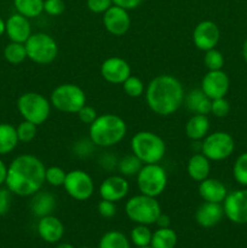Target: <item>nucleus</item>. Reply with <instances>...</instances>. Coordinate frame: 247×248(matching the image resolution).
Instances as JSON below:
<instances>
[{
	"label": "nucleus",
	"instance_id": "obj_50",
	"mask_svg": "<svg viewBox=\"0 0 247 248\" xmlns=\"http://www.w3.org/2000/svg\"><path fill=\"white\" fill-rule=\"evenodd\" d=\"M2 34H5V21L0 17V36H2Z\"/></svg>",
	"mask_w": 247,
	"mask_h": 248
},
{
	"label": "nucleus",
	"instance_id": "obj_43",
	"mask_svg": "<svg viewBox=\"0 0 247 248\" xmlns=\"http://www.w3.org/2000/svg\"><path fill=\"white\" fill-rule=\"evenodd\" d=\"M87 9L93 14H104L113 5L111 0H87Z\"/></svg>",
	"mask_w": 247,
	"mask_h": 248
},
{
	"label": "nucleus",
	"instance_id": "obj_47",
	"mask_svg": "<svg viewBox=\"0 0 247 248\" xmlns=\"http://www.w3.org/2000/svg\"><path fill=\"white\" fill-rule=\"evenodd\" d=\"M155 224H156L159 228H170V225H171V218H170L167 215H165V213L161 212V215L157 217Z\"/></svg>",
	"mask_w": 247,
	"mask_h": 248
},
{
	"label": "nucleus",
	"instance_id": "obj_21",
	"mask_svg": "<svg viewBox=\"0 0 247 248\" xmlns=\"http://www.w3.org/2000/svg\"><path fill=\"white\" fill-rule=\"evenodd\" d=\"M199 195L207 202L223 203L228 195V189L219 179L208 177L199 183Z\"/></svg>",
	"mask_w": 247,
	"mask_h": 248
},
{
	"label": "nucleus",
	"instance_id": "obj_42",
	"mask_svg": "<svg viewBox=\"0 0 247 248\" xmlns=\"http://www.w3.org/2000/svg\"><path fill=\"white\" fill-rule=\"evenodd\" d=\"M77 114V118H79V120L81 121L82 124H85V125H89V126L91 125V124L96 120L97 116H98L96 109L91 106H87V104H85V106L82 107V108L80 109Z\"/></svg>",
	"mask_w": 247,
	"mask_h": 248
},
{
	"label": "nucleus",
	"instance_id": "obj_34",
	"mask_svg": "<svg viewBox=\"0 0 247 248\" xmlns=\"http://www.w3.org/2000/svg\"><path fill=\"white\" fill-rule=\"evenodd\" d=\"M234 179L242 186H247V153H242L235 160L232 166Z\"/></svg>",
	"mask_w": 247,
	"mask_h": 248
},
{
	"label": "nucleus",
	"instance_id": "obj_13",
	"mask_svg": "<svg viewBox=\"0 0 247 248\" xmlns=\"http://www.w3.org/2000/svg\"><path fill=\"white\" fill-rule=\"evenodd\" d=\"M220 40L219 27L212 21L199 22L193 31V43L199 50L206 51L216 48Z\"/></svg>",
	"mask_w": 247,
	"mask_h": 248
},
{
	"label": "nucleus",
	"instance_id": "obj_22",
	"mask_svg": "<svg viewBox=\"0 0 247 248\" xmlns=\"http://www.w3.org/2000/svg\"><path fill=\"white\" fill-rule=\"evenodd\" d=\"M57 207V199L50 191L39 190L31 196V211L35 217L43 218L52 215Z\"/></svg>",
	"mask_w": 247,
	"mask_h": 248
},
{
	"label": "nucleus",
	"instance_id": "obj_40",
	"mask_svg": "<svg viewBox=\"0 0 247 248\" xmlns=\"http://www.w3.org/2000/svg\"><path fill=\"white\" fill-rule=\"evenodd\" d=\"M64 11V0H44V12L48 16H61Z\"/></svg>",
	"mask_w": 247,
	"mask_h": 248
},
{
	"label": "nucleus",
	"instance_id": "obj_41",
	"mask_svg": "<svg viewBox=\"0 0 247 248\" xmlns=\"http://www.w3.org/2000/svg\"><path fill=\"white\" fill-rule=\"evenodd\" d=\"M97 211H98L99 216L102 218L110 219V218H113L116 215V205L115 202H111V201L103 200L102 199L98 202V206H97Z\"/></svg>",
	"mask_w": 247,
	"mask_h": 248
},
{
	"label": "nucleus",
	"instance_id": "obj_20",
	"mask_svg": "<svg viewBox=\"0 0 247 248\" xmlns=\"http://www.w3.org/2000/svg\"><path fill=\"white\" fill-rule=\"evenodd\" d=\"M224 217V210L222 203L203 201L195 212V220L201 228H213Z\"/></svg>",
	"mask_w": 247,
	"mask_h": 248
},
{
	"label": "nucleus",
	"instance_id": "obj_6",
	"mask_svg": "<svg viewBox=\"0 0 247 248\" xmlns=\"http://www.w3.org/2000/svg\"><path fill=\"white\" fill-rule=\"evenodd\" d=\"M51 102L39 92H26L17 99V109L23 120L36 126L46 123L51 114Z\"/></svg>",
	"mask_w": 247,
	"mask_h": 248
},
{
	"label": "nucleus",
	"instance_id": "obj_5",
	"mask_svg": "<svg viewBox=\"0 0 247 248\" xmlns=\"http://www.w3.org/2000/svg\"><path fill=\"white\" fill-rule=\"evenodd\" d=\"M161 205L156 198L138 194L128 199L125 203V213L131 222L136 224H155L161 215Z\"/></svg>",
	"mask_w": 247,
	"mask_h": 248
},
{
	"label": "nucleus",
	"instance_id": "obj_1",
	"mask_svg": "<svg viewBox=\"0 0 247 248\" xmlns=\"http://www.w3.org/2000/svg\"><path fill=\"white\" fill-rule=\"evenodd\" d=\"M45 165L35 155H18L7 166L5 186L14 195L33 196L45 184Z\"/></svg>",
	"mask_w": 247,
	"mask_h": 248
},
{
	"label": "nucleus",
	"instance_id": "obj_19",
	"mask_svg": "<svg viewBox=\"0 0 247 248\" xmlns=\"http://www.w3.org/2000/svg\"><path fill=\"white\" fill-rule=\"evenodd\" d=\"M36 232L43 241L47 244H56L61 241L64 235V225L60 218L52 215L45 216L43 218H39Z\"/></svg>",
	"mask_w": 247,
	"mask_h": 248
},
{
	"label": "nucleus",
	"instance_id": "obj_31",
	"mask_svg": "<svg viewBox=\"0 0 247 248\" xmlns=\"http://www.w3.org/2000/svg\"><path fill=\"white\" fill-rule=\"evenodd\" d=\"M4 57L10 64H21L27 60V50L24 44L11 41L4 48Z\"/></svg>",
	"mask_w": 247,
	"mask_h": 248
},
{
	"label": "nucleus",
	"instance_id": "obj_37",
	"mask_svg": "<svg viewBox=\"0 0 247 248\" xmlns=\"http://www.w3.org/2000/svg\"><path fill=\"white\" fill-rule=\"evenodd\" d=\"M67 172L60 166H50L46 169L45 183L51 186H63Z\"/></svg>",
	"mask_w": 247,
	"mask_h": 248
},
{
	"label": "nucleus",
	"instance_id": "obj_7",
	"mask_svg": "<svg viewBox=\"0 0 247 248\" xmlns=\"http://www.w3.org/2000/svg\"><path fill=\"white\" fill-rule=\"evenodd\" d=\"M86 93L79 85L61 84L51 92V106L62 113L77 114L86 104Z\"/></svg>",
	"mask_w": 247,
	"mask_h": 248
},
{
	"label": "nucleus",
	"instance_id": "obj_49",
	"mask_svg": "<svg viewBox=\"0 0 247 248\" xmlns=\"http://www.w3.org/2000/svg\"><path fill=\"white\" fill-rule=\"evenodd\" d=\"M242 56H244L245 62L247 63V38H246V40H245L244 45H242Z\"/></svg>",
	"mask_w": 247,
	"mask_h": 248
},
{
	"label": "nucleus",
	"instance_id": "obj_35",
	"mask_svg": "<svg viewBox=\"0 0 247 248\" xmlns=\"http://www.w3.org/2000/svg\"><path fill=\"white\" fill-rule=\"evenodd\" d=\"M17 131V137L18 140L22 143H29L36 137L38 133V126L35 124L31 123V121L23 120L22 123L18 124L16 127Z\"/></svg>",
	"mask_w": 247,
	"mask_h": 248
},
{
	"label": "nucleus",
	"instance_id": "obj_9",
	"mask_svg": "<svg viewBox=\"0 0 247 248\" xmlns=\"http://www.w3.org/2000/svg\"><path fill=\"white\" fill-rule=\"evenodd\" d=\"M140 194L157 198L165 191L169 182L167 172L160 164H145L136 176Z\"/></svg>",
	"mask_w": 247,
	"mask_h": 248
},
{
	"label": "nucleus",
	"instance_id": "obj_33",
	"mask_svg": "<svg viewBox=\"0 0 247 248\" xmlns=\"http://www.w3.org/2000/svg\"><path fill=\"white\" fill-rule=\"evenodd\" d=\"M124 91L131 98H139L145 92V85L142 79L131 74L123 84Z\"/></svg>",
	"mask_w": 247,
	"mask_h": 248
},
{
	"label": "nucleus",
	"instance_id": "obj_28",
	"mask_svg": "<svg viewBox=\"0 0 247 248\" xmlns=\"http://www.w3.org/2000/svg\"><path fill=\"white\" fill-rule=\"evenodd\" d=\"M15 9L27 18H35L44 12V0H14Z\"/></svg>",
	"mask_w": 247,
	"mask_h": 248
},
{
	"label": "nucleus",
	"instance_id": "obj_38",
	"mask_svg": "<svg viewBox=\"0 0 247 248\" xmlns=\"http://www.w3.org/2000/svg\"><path fill=\"white\" fill-rule=\"evenodd\" d=\"M96 145L92 143L90 138H81L73 144V153L77 157H87L92 154Z\"/></svg>",
	"mask_w": 247,
	"mask_h": 248
},
{
	"label": "nucleus",
	"instance_id": "obj_14",
	"mask_svg": "<svg viewBox=\"0 0 247 248\" xmlns=\"http://www.w3.org/2000/svg\"><path fill=\"white\" fill-rule=\"evenodd\" d=\"M201 90L211 99L225 97L230 89V79L223 69L208 70L201 80Z\"/></svg>",
	"mask_w": 247,
	"mask_h": 248
},
{
	"label": "nucleus",
	"instance_id": "obj_15",
	"mask_svg": "<svg viewBox=\"0 0 247 248\" xmlns=\"http://www.w3.org/2000/svg\"><path fill=\"white\" fill-rule=\"evenodd\" d=\"M104 28L114 36H123L131 27V17L127 10L111 5L103 14Z\"/></svg>",
	"mask_w": 247,
	"mask_h": 248
},
{
	"label": "nucleus",
	"instance_id": "obj_26",
	"mask_svg": "<svg viewBox=\"0 0 247 248\" xmlns=\"http://www.w3.org/2000/svg\"><path fill=\"white\" fill-rule=\"evenodd\" d=\"M18 143L16 127L11 124H0V156L14 152Z\"/></svg>",
	"mask_w": 247,
	"mask_h": 248
},
{
	"label": "nucleus",
	"instance_id": "obj_8",
	"mask_svg": "<svg viewBox=\"0 0 247 248\" xmlns=\"http://www.w3.org/2000/svg\"><path fill=\"white\" fill-rule=\"evenodd\" d=\"M24 46L27 50V57L36 64H50L58 55L57 41L50 34L43 31L31 34L24 43Z\"/></svg>",
	"mask_w": 247,
	"mask_h": 248
},
{
	"label": "nucleus",
	"instance_id": "obj_45",
	"mask_svg": "<svg viewBox=\"0 0 247 248\" xmlns=\"http://www.w3.org/2000/svg\"><path fill=\"white\" fill-rule=\"evenodd\" d=\"M118 161L119 160L116 159V156L111 154H102L101 156L98 157V165L102 167L103 170H107V171H111L115 167H118Z\"/></svg>",
	"mask_w": 247,
	"mask_h": 248
},
{
	"label": "nucleus",
	"instance_id": "obj_48",
	"mask_svg": "<svg viewBox=\"0 0 247 248\" xmlns=\"http://www.w3.org/2000/svg\"><path fill=\"white\" fill-rule=\"evenodd\" d=\"M6 176H7V166L5 165V162L0 159V186L2 184H5L6 182Z\"/></svg>",
	"mask_w": 247,
	"mask_h": 248
},
{
	"label": "nucleus",
	"instance_id": "obj_39",
	"mask_svg": "<svg viewBox=\"0 0 247 248\" xmlns=\"http://www.w3.org/2000/svg\"><path fill=\"white\" fill-rule=\"evenodd\" d=\"M230 111V103L225 97L212 99L211 103V114L216 118H225Z\"/></svg>",
	"mask_w": 247,
	"mask_h": 248
},
{
	"label": "nucleus",
	"instance_id": "obj_44",
	"mask_svg": "<svg viewBox=\"0 0 247 248\" xmlns=\"http://www.w3.org/2000/svg\"><path fill=\"white\" fill-rule=\"evenodd\" d=\"M12 193L5 186H0V216H5L11 207Z\"/></svg>",
	"mask_w": 247,
	"mask_h": 248
},
{
	"label": "nucleus",
	"instance_id": "obj_10",
	"mask_svg": "<svg viewBox=\"0 0 247 248\" xmlns=\"http://www.w3.org/2000/svg\"><path fill=\"white\" fill-rule=\"evenodd\" d=\"M201 153L210 161H222L234 153V138L224 131L208 133L201 143Z\"/></svg>",
	"mask_w": 247,
	"mask_h": 248
},
{
	"label": "nucleus",
	"instance_id": "obj_24",
	"mask_svg": "<svg viewBox=\"0 0 247 248\" xmlns=\"http://www.w3.org/2000/svg\"><path fill=\"white\" fill-rule=\"evenodd\" d=\"M211 172V161L202 154V153H196L191 155L186 164V173L193 181L202 182L203 179L210 177Z\"/></svg>",
	"mask_w": 247,
	"mask_h": 248
},
{
	"label": "nucleus",
	"instance_id": "obj_16",
	"mask_svg": "<svg viewBox=\"0 0 247 248\" xmlns=\"http://www.w3.org/2000/svg\"><path fill=\"white\" fill-rule=\"evenodd\" d=\"M101 75L109 84L123 85L131 75V65L121 57H108L101 64Z\"/></svg>",
	"mask_w": 247,
	"mask_h": 248
},
{
	"label": "nucleus",
	"instance_id": "obj_18",
	"mask_svg": "<svg viewBox=\"0 0 247 248\" xmlns=\"http://www.w3.org/2000/svg\"><path fill=\"white\" fill-rule=\"evenodd\" d=\"M5 33L9 36L10 41L24 44L28 40L29 36L33 34L29 18L18 14V12L11 15L5 21Z\"/></svg>",
	"mask_w": 247,
	"mask_h": 248
},
{
	"label": "nucleus",
	"instance_id": "obj_12",
	"mask_svg": "<svg viewBox=\"0 0 247 248\" xmlns=\"http://www.w3.org/2000/svg\"><path fill=\"white\" fill-rule=\"evenodd\" d=\"M224 216L235 224H247V189L228 193L223 201Z\"/></svg>",
	"mask_w": 247,
	"mask_h": 248
},
{
	"label": "nucleus",
	"instance_id": "obj_27",
	"mask_svg": "<svg viewBox=\"0 0 247 248\" xmlns=\"http://www.w3.org/2000/svg\"><path fill=\"white\" fill-rule=\"evenodd\" d=\"M178 241L176 232L170 228H159L153 232L150 246L153 248H174Z\"/></svg>",
	"mask_w": 247,
	"mask_h": 248
},
{
	"label": "nucleus",
	"instance_id": "obj_29",
	"mask_svg": "<svg viewBox=\"0 0 247 248\" xmlns=\"http://www.w3.org/2000/svg\"><path fill=\"white\" fill-rule=\"evenodd\" d=\"M98 248H131V246L124 232L119 230H110L101 237Z\"/></svg>",
	"mask_w": 247,
	"mask_h": 248
},
{
	"label": "nucleus",
	"instance_id": "obj_3",
	"mask_svg": "<svg viewBox=\"0 0 247 248\" xmlns=\"http://www.w3.org/2000/svg\"><path fill=\"white\" fill-rule=\"evenodd\" d=\"M126 133L127 125L125 120L111 113L98 115L89 127V138L99 148H110L119 144Z\"/></svg>",
	"mask_w": 247,
	"mask_h": 248
},
{
	"label": "nucleus",
	"instance_id": "obj_23",
	"mask_svg": "<svg viewBox=\"0 0 247 248\" xmlns=\"http://www.w3.org/2000/svg\"><path fill=\"white\" fill-rule=\"evenodd\" d=\"M211 124L207 115L194 114L185 124V135L193 142L202 140L210 133Z\"/></svg>",
	"mask_w": 247,
	"mask_h": 248
},
{
	"label": "nucleus",
	"instance_id": "obj_51",
	"mask_svg": "<svg viewBox=\"0 0 247 248\" xmlns=\"http://www.w3.org/2000/svg\"><path fill=\"white\" fill-rule=\"evenodd\" d=\"M56 248H74L72 244H68V242H62V244L58 245Z\"/></svg>",
	"mask_w": 247,
	"mask_h": 248
},
{
	"label": "nucleus",
	"instance_id": "obj_2",
	"mask_svg": "<svg viewBox=\"0 0 247 248\" xmlns=\"http://www.w3.org/2000/svg\"><path fill=\"white\" fill-rule=\"evenodd\" d=\"M145 102L159 116H170L184 104L185 91L182 82L170 74L156 75L145 87Z\"/></svg>",
	"mask_w": 247,
	"mask_h": 248
},
{
	"label": "nucleus",
	"instance_id": "obj_4",
	"mask_svg": "<svg viewBox=\"0 0 247 248\" xmlns=\"http://www.w3.org/2000/svg\"><path fill=\"white\" fill-rule=\"evenodd\" d=\"M131 153L135 154L143 165L160 164L166 154L165 140L152 131H139L131 138Z\"/></svg>",
	"mask_w": 247,
	"mask_h": 248
},
{
	"label": "nucleus",
	"instance_id": "obj_53",
	"mask_svg": "<svg viewBox=\"0 0 247 248\" xmlns=\"http://www.w3.org/2000/svg\"><path fill=\"white\" fill-rule=\"evenodd\" d=\"M81 248H92V247H81Z\"/></svg>",
	"mask_w": 247,
	"mask_h": 248
},
{
	"label": "nucleus",
	"instance_id": "obj_52",
	"mask_svg": "<svg viewBox=\"0 0 247 248\" xmlns=\"http://www.w3.org/2000/svg\"><path fill=\"white\" fill-rule=\"evenodd\" d=\"M136 248H153L152 246H145V247H136Z\"/></svg>",
	"mask_w": 247,
	"mask_h": 248
},
{
	"label": "nucleus",
	"instance_id": "obj_46",
	"mask_svg": "<svg viewBox=\"0 0 247 248\" xmlns=\"http://www.w3.org/2000/svg\"><path fill=\"white\" fill-rule=\"evenodd\" d=\"M111 1H113V5H116V6H120L130 11V10H136L137 7H139L142 5L143 0H111Z\"/></svg>",
	"mask_w": 247,
	"mask_h": 248
},
{
	"label": "nucleus",
	"instance_id": "obj_36",
	"mask_svg": "<svg viewBox=\"0 0 247 248\" xmlns=\"http://www.w3.org/2000/svg\"><path fill=\"white\" fill-rule=\"evenodd\" d=\"M203 63L208 70H220L224 67V56L217 48H212L205 52Z\"/></svg>",
	"mask_w": 247,
	"mask_h": 248
},
{
	"label": "nucleus",
	"instance_id": "obj_17",
	"mask_svg": "<svg viewBox=\"0 0 247 248\" xmlns=\"http://www.w3.org/2000/svg\"><path fill=\"white\" fill-rule=\"evenodd\" d=\"M130 191V184L127 179L121 174H114L109 176L101 183L98 193L101 199L111 201V202H119L127 196Z\"/></svg>",
	"mask_w": 247,
	"mask_h": 248
},
{
	"label": "nucleus",
	"instance_id": "obj_11",
	"mask_svg": "<svg viewBox=\"0 0 247 248\" xmlns=\"http://www.w3.org/2000/svg\"><path fill=\"white\" fill-rule=\"evenodd\" d=\"M65 193L77 201H86L93 195L94 182L84 170H72L67 172L64 184Z\"/></svg>",
	"mask_w": 247,
	"mask_h": 248
},
{
	"label": "nucleus",
	"instance_id": "obj_32",
	"mask_svg": "<svg viewBox=\"0 0 247 248\" xmlns=\"http://www.w3.org/2000/svg\"><path fill=\"white\" fill-rule=\"evenodd\" d=\"M131 241L136 247H145L150 246L152 242L153 232L148 225L137 224L132 230H131Z\"/></svg>",
	"mask_w": 247,
	"mask_h": 248
},
{
	"label": "nucleus",
	"instance_id": "obj_30",
	"mask_svg": "<svg viewBox=\"0 0 247 248\" xmlns=\"http://www.w3.org/2000/svg\"><path fill=\"white\" fill-rule=\"evenodd\" d=\"M143 162L135 154H128L118 161V171L124 177L137 176L139 170L142 169Z\"/></svg>",
	"mask_w": 247,
	"mask_h": 248
},
{
	"label": "nucleus",
	"instance_id": "obj_25",
	"mask_svg": "<svg viewBox=\"0 0 247 248\" xmlns=\"http://www.w3.org/2000/svg\"><path fill=\"white\" fill-rule=\"evenodd\" d=\"M212 99L206 96L201 89H194L184 97V106L193 114L208 115L211 113Z\"/></svg>",
	"mask_w": 247,
	"mask_h": 248
}]
</instances>
